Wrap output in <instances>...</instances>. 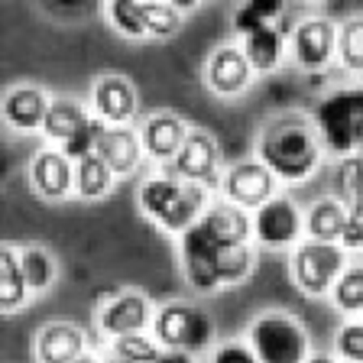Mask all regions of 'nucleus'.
Returning a JSON list of instances; mask_svg holds the SVG:
<instances>
[{
    "label": "nucleus",
    "mask_w": 363,
    "mask_h": 363,
    "mask_svg": "<svg viewBox=\"0 0 363 363\" xmlns=\"http://www.w3.org/2000/svg\"><path fill=\"white\" fill-rule=\"evenodd\" d=\"M253 214L227 198L208 204V211L179 237L182 276L195 292L214 295L240 286L253 272Z\"/></svg>",
    "instance_id": "obj_1"
},
{
    "label": "nucleus",
    "mask_w": 363,
    "mask_h": 363,
    "mask_svg": "<svg viewBox=\"0 0 363 363\" xmlns=\"http://www.w3.org/2000/svg\"><path fill=\"white\" fill-rule=\"evenodd\" d=\"M321 136L305 113H279L257 136V159L286 185H302L321 162Z\"/></svg>",
    "instance_id": "obj_2"
},
{
    "label": "nucleus",
    "mask_w": 363,
    "mask_h": 363,
    "mask_svg": "<svg viewBox=\"0 0 363 363\" xmlns=\"http://www.w3.org/2000/svg\"><path fill=\"white\" fill-rule=\"evenodd\" d=\"M243 337L250 340L259 363H308L311 357V337L305 325L279 308L259 311Z\"/></svg>",
    "instance_id": "obj_3"
},
{
    "label": "nucleus",
    "mask_w": 363,
    "mask_h": 363,
    "mask_svg": "<svg viewBox=\"0 0 363 363\" xmlns=\"http://www.w3.org/2000/svg\"><path fill=\"white\" fill-rule=\"evenodd\" d=\"M321 143L337 156H354L363 143V88H337L315 107Z\"/></svg>",
    "instance_id": "obj_4"
},
{
    "label": "nucleus",
    "mask_w": 363,
    "mask_h": 363,
    "mask_svg": "<svg viewBox=\"0 0 363 363\" xmlns=\"http://www.w3.org/2000/svg\"><path fill=\"white\" fill-rule=\"evenodd\" d=\"M152 337L166 350L201 354L214 347V318L195 302H166L152 318Z\"/></svg>",
    "instance_id": "obj_5"
},
{
    "label": "nucleus",
    "mask_w": 363,
    "mask_h": 363,
    "mask_svg": "<svg viewBox=\"0 0 363 363\" xmlns=\"http://www.w3.org/2000/svg\"><path fill=\"white\" fill-rule=\"evenodd\" d=\"M347 269V250L340 243H321V240H308L305 237L289 257V272L292 282L298 286V292L321 298L331 295L337 276Z\"/></svg>",
    "instance_id": "obj_6"
},
{
    "label": "nucleus",
    "mask_w": 363,
    "mask_h": 363,
    "mask_svg": "<svg viewBox=\"0 0 363 363\" xmlns=\"http://www.w3.org/2000/svg\"><path fill=\"white\" fill-rule=\"evenodd\" d=\"M305 237V214L286 195H276L253 211V243L266 250H295Z\"/></svg>",
    "instance_id": "obj_7"
},
{
    "label": "nucleus",
    "mask_w": 363,
    "mask_h": 363,
    "mask_svg": "<svg viewBox=\"0 0 363 363\" xmlns=\"http://www.w3.org/2000/svg\"><path fill=\"white\" fill-rule=\"evenodd\" d=\"M279 179L259 162V159H243L234 162L220 175V198H227L230 204L243 208V211H257L266 201L279 195Z\"/></svg>",
    "instance_id": "obj_8"
},
{
    "label": "nucleus",
    "mask_w": 363,
    "mask_h": 363,
    "mask_svg": "<svg viewBox=\"0 0 363 363\" xmlns=\"http://www.w3.org/2000/svg\"><path fill=\"white\" fill-rule=\"evenodd\" d=\"M152 311L150 298L136 289H121V292H111L107 298H101L98 305V328L107 337H123V334H140L146 328H152Z\"/></svg>",
    "instance_id": "obj_9"
},
{
    "label": "nucleus",
    "mask_w": 363,
    "mask_h": 363,
    "mask_svg": "<svg viewBox=\"0 0 363 363\" xmlns=\"http://www.w3.org/2000/svg\"><path fill=\"white\" fill-rule=\"evenodd\" d=\"M218 166H220V146L208 130L191 127L185 143H182L179 156L172 159V169L182 182L201 185V189H214L220 185L218 179Z\"/></svg>",
    "instance_id": "obj_10"
},
{
    "label": "nucleus",
    "mask_w": 363,
    "mask_h": 363,
    "mask_svg": "<svg viewBox=\"0 0 363 363\" xmlns=\"http://www.w3.org/2000/svg\"><path fill=\"white\" fill-rule=\"evenodd\" d=\"M289 52L302 68H325L337 55V26L325 16H308L289 36Z\"/></svg>",
    "instance_id": "obj_11"
},
{
    "label": "nucleus",
    "mask_w": 363,
    "mask_h": 363,
    "mask_svg": "<svg viewBox=\"0 0 363 363\" xmlns=\"http://www.w3.org/2000/svg\"><path fill=\"white\" fill-rule=\"evenodd\" d=\"M253 82V65L240 45H218L204 62V84L220 98H237Z\"/></svg>",
    "instance_id": "obj_12"
},
{
    "label": "nucleus",
    "mask_w": 363,
    "mask_h": 363,
    "mask_svg": "<svg viewBox=\"0 0 363 363\" xmlns=\"http://www.w3.org/2000/svg\"><path fill=\"white\" fill-rule=\"evenodd\" d=\"M30 185L45 201H65L75 195V162L59 146L39 150L30 162Z\"/></svg>",
    "instance_id": "obj_13"
},
{
    "label": "nucleus",
    "mask_w": 363,
    "mask_h": 363,
    "mask_svg": "<svg viewBox=\"0 0 363 363\" xmlns=\"http://www.w3.org/2000/svg\"><path fill=\"white\" fill-rule=\"evenodd\" d=\"M91 111L107 127H127L136 113V88L127 75H101L91 88Z\"/></svg>",
    "instance_id": "obj_14"
},
{
    "label": "nucleus",
    "mask_w": 363,
    "mask_h": 363,
    "mask_svg": "<svg viewBox=\"0 0 363 363\" xmlns=\"http://www.w3.org/2000/svg\"><path fill=\"white\" fill-rule=\"evenodd\" d=\"M36 363H75L88 354V337L75 321H49L33 340Z\"/></svg>",
    "instance_id": "obj_15"
},
{
    "label": "nucleus",
    "mask_w": 363,
    "mask_h": 363,
    "mask_svg": "<svg viewBox=\"0 0 363 363\" xmlns=\"http://www.w3.org/2000/svg\"><path fill=\"white\" fill-rule=\"evenodd\" d=\"M189 130H191L189 123L172 111L150 113L143 121V127H140V140H143L146 156L156 159V162H172V159L179 156L182 143H185Z\"/></svg>",
    "instance_id": "obj_16"
},
{
    "label": "nucleus",
    "mask_w": 363,
    "mask_h": 363,
    "mask_svg": "<svg viewBox=\"0 0 363 363\" xmlns=\"http://www.w3.org/2000/svg\"><path fill=\"white\" fill-rule=\"evenodd\" d=\"M52 101L45 98V91L36 84H16L4 94V121L13 130L23 133H33V130H43L45 113H49Z\"/></svg>",
    "instance_id": "obj_17"
},
{
    "label": "nucleus",
    "mask_w": 363,
    "mask_h": 363,
    "mask_svg": "<svg viewBox=\"0 0 363 363\" xmlns=\"http://www.w3.org/2000/svg\"><path fill=\"white\" fill-rule=\"evenodd\" d=\"M98 156L104 159L107 166L113 169L117 175H133L143 162L146 150H143V140L140 133L130 127H104L98 140Z\"/></svg>",
    "instance_id": "obj_18"
},
{
    "label": "nucleus",
    "mask_w": 363,
    "mask_h": 363,
    "mask_svg": "<svg viewBox=\"0 0 363 363\" xmlns=\"http://www.w3.org/2000/svg\"><path fill=\"white\" fill-rule=\"evenodd\" d=\"M182 185L185 182L179 175H150L136 191V204H140L143 218H150L156 227L162 224L169 218V211L175 208V201H179Z\"/></svg>",
    "instance_id": "obj_19"
},
{
    "label": "nucleus",
    "mask_w": 363,
    "mask_h": 363,
    "mask_svg": "<svg viewBox=\"0 0 363 363\" xmlns=\"http://www.w3.org/2000/svg\"><path fill=\"white\" fill-rule=\"evenodd\" d=\"M30 286L23 276V263H20V247L16 243H0V311L13 315L16 308L26 305L30 298Z\"/></svg>",
    "instance_id": "obj_20"
},
{
    "label": "nucleus",
    "mask_w": 363,
    "mask_h": 363,
    "mask_svg": "<svg viewBox=\"0 0 363 363\" xmlns=\"http://www.w3.org/2000/svg\"><path fill=\"white\" fill-rule=\"evenodd\" d=\"M347 230V208L337 198H321L305 214V237L321 243H340Z\"/></svg>",
    "instance_id": "obj_21"
},
{
    "label": "nucleus",
    "mask_w": 363,
    "mask_h": 363,
    "mask_svg": "<svg viewBox=\"0 0 363 363\" xmlns=\"http://www.w3.org/2000/svg\"><path fill=\"white\" fill-rule=\"evenodd\" d=\"M240 49L247 52L253 72L266 75V72H276L286 55V36H282V26H259L250 36L240 39Z\"/></svg>",
    "instance_id": "obj_22"
},
{
    "label": "nucleus",
    "mask_w": 363,
    "mask_h": 363,
    "mask_svg": "<svg viewBox=\"0 0 363 363\" xmlns=\"http://www.w3.org/2000/svg\"><path fill=\"white\" fill-rule=\"evenodd\" d=\"M91 123V113L84 111V104H78V101L72 98H55L52 104H49V113H45V123L39 133L49 140V143H68L72 136L78 133V130H84Z\"/></svg>",
    "instance_id": "obj_23"
},
{
    "label": "nucleus",
    "mask_w": 363,
    "mask_h": 363,
    "mask_svg": "<svg viewBox=\"0 0 363 363\" xmlns=\"http://www.w3.org/2000/svg\"><path fill=\"white\" fill-rule=\"evenodd\" d=\"M113 172L104 159L94 152V156H84L82 162H75V195L82 201H98V198L111 195L113 191Z\"/></svg>",
    "instance_id": "obj_24"
},
{
    "label": "nucleus",
    "mask_w": 363,
    "mask_h": 363,
    "mask_svg": "<svg viewBox=\"0 0 363 363\" xmlns=\"http://www.w3.org/2000/svg\"><path fill=\"white\" fill-rule=\"evenodd\" d=\"M20 263H23V276H26V286H30L33 295L49 292V289L55 286V279H59V263H55L52 253L45 247H39V243L20 247Z\"/></svg>",
    "instance_id": "obj_25"
},
{
    "label": "nucleus",
    "mask_w": 363,
    "mask_h": 363,
    "mask_svg": "<svg viewBox=\"0 0 363 363\" xmlns=\"http://www.w3.org/2000/svg\"><path fill=\"white\" fill-rule=\"evenodd\" d=\"M282 13H286V0H240L230 23H234V33L243 39L259 26H276Z\"/></svg>",
    "instance_id": "obj_26"
},
{
    "label": "nucleus",
    "mask_w": 363,
    "mask_h": 363,
    "mask_svg": "<svg viewBox=\"0 0 363 363\" xmlns=\"http://www.w3.org/2000/svg\"><path fill=\"white\" fill-rule=\"evenodd\" d=\"M334 198L344 208L363 204V152L340 156L337 169H334Z\"/></svg>",
    "instance_id": "obj_27"
},
{
    "label": "nucleus",
    "mask_w": 363,
    "mask_h": 363,
    "mask_svg": "<svg viewBox=\"0 0 363 363\" xmlns=\"http://www.w3.org/2000/svg\"><path fill=\"white\" fill-rule=\"evenodd\" d=\"M328 298L334 302V308L340 315H347V318L360 315L363 311V263H347V269L337 276Z\"/></svg>",
    "instance_id": "obj_28"
},
{
    "label": "nucleus",
    "mask_w": 363,
    "mask_h": 363,
    "mask_svg": "<svg viewBox=\"0 0 363 363\" xmlns=\"http://www.w3.org/2000/svg\"><path fill=\"white\" fill-rule=\"evenodd\" d=\"M107 354L121 357V360H127V363H159V357L166 354V347H162L152 334L140 331V334H123V337H113Z\"/></svg>",
    "instance_id": "obj_29"
},
{
    "label": "nucleus",
    "mask_w": 363,
    "mask_h": 363,
    "mask_svg": "<svg viewBox=\"0 0 363 363\" xmlns=\"http://www.w3.org/2000/svg\"><path fill=\"white\" fill-rule=\"evenodd\" d=\"M337 59L347 72L363 75V16H350L337 26Z\"/></svg>",
    "instance_id": "obj_30"
},
{
    "label": "nucleus",
    "mask_w": 363,
    "mask_h": 363,
    "mask_svg": "<svg viewBox=\"0 0 363 363\" xmlns=\"http://www.w3.org/2000/svg\"><path fill=\"white\" fill-rule=\"evenodd\" d=\"M107 20L121 36L143 39L146 20H143V0H107Z\"/></svg>",
    "instance_id": "obj_31"
},
{
    "label": "nucleus",
    "mask_w": 363,
    "mask_h": 363,
    "mask_svg": "<svg viewBox=\"0 0 363 363\" xmlns=\"http://www.w3.org/2000/svg\"><path fill=\"white\" fill-rule=\"evenodd\" d=\"M143 20L152 39H172L182 30V13L166 0H143Z\"/></svg>",
    "instance_id": "obj_32"
},
{
    "label": "nucleus",
    "mask_w": 363,
    "mask_h": 363,
    "mask_svg": "<svg viewBox=\"0 0 363 363\" xmlns=\"http://www.w3.org/2000/svg\"><path fill=\"white\" fill-rule=\"evenodd\" d=\"M334 357H337L340 363H363V321L360 318H347V321L337 328Z\"/></svg>",
    "instance_id": "obj_33"
},
{
    "label": "nucleus",
    "mask_w": 363,
    "mask_h": 363,
    "mask_svg": "<svg viewBox=\"0 0 363 363\" xmlns=\"http://www.w3.org/2000/svg\"><path fill=\"white\" fill-rule=\"evenodd\" d=\"M104 127H107L104 121H98V117H91L88 127L78 130V133L72 136L68 143H62L59 150L65 152V156L72 159V162H82L84 156H94V152H98V140H101V133H104Z\"/></svg>",
    "instance_id": "obj_34"
},
{
    "label": "nucleus",
    "mask_w": 363,
    "mask_h": 363,
    "mask_svg": "<svg viewBox=\"0 0 363 363\" xmlns=\"http://www.w3.org/2000/svg\"><path fill=\"white\" fill-rule=\"evenodd\" d=\"M208 363H259V360H257V354H253L247 337H234V340L214 344Z\"/></svg>",
    "instance_id": "obj_35"
},
{
    "label": "nucleus",
    "mask_w": 363,
    "mask_h": 363,
    "mask_svg": "<svg viewBox=\"0 0 363 363\" xmlns=\"http://www.w3.org/2000/svg\"><path fill=\"white\" fill-rule=\"evenodd\" d=\"M49 4H52L55 10H65V13H75V10L82 13V10L88 7L91 0H49Z\"/></svg>",
    "instance_id": "obj_36"
},
{
    "label": "nucleus",
    "mask_w": 363,
    "mask_h": 363,
    "mask_svg": "<svg viewBox=\"0 0 363 363\" xmlns=\"http://www.w3.org/2000/svg\"><path fill=\"white\" fill-rule=\"evenodd\" d=\"M159 363H195V354H185V350H166L159 357Z\"/></svg>",
    "instance_id": "obj_37"
},
{
    "label": "nucleus",
    "mask_w": 363,
    "mask_h": 363,
    "mask_svg": "<svg viewBox=\"0 0 363 363\" xmlns=\"http://www.w3.org/2000/svg\"><path fill=\"white\" fill-rule=\"evenodd\" d=\"M166 4H172V7L179 10V13H189V10H195L198 4H201V0H166Z\"/></svg>",
    "instance_id": "obj_38"
},
{
    "label": "nucleus",
    "mask_w": 363,
    "mask_h": 363,
    "mask_svg": "<svg viewBox=\"0 0 363 363\" xmlns=\"http://www.w3.org/2000/svg\"><path fill=\"white\" fill-rule=\"evenodd\" d=\"M308 363H337V357H331V354H311Z\"/></svg>",
    "instance_id": "obj_39"
},
{
    "label": "nucleus",
    "mask_w": 363,
    "mask_h": 363,
    "mask_svg": "<svg viewBox=\"0 0 363 363\" xmlns=\"http://www.w3.org/2000/svg\"><path fill=\"white\" fill-rule=\"evenodd\" d=\"M75 363H104V360H98V357H94V354H84L82 360H75Z\"/></svg>",
    "instance_id": "obj_40"
},
{
    "label": "nucleus",
    "mask_w": 363,
    "mask_h": 363,
    "mask_svg": "<svg viewBox=\"0 0 363 363\" xmlns=\"http://www.w3.org/2000/svg\"><path fill=\"white\" fill-rule=\"evenodd\" d=\"M104 363H127V360H121V357H113V354H107V357H104Z\"/></svg>",
    "instance_id": "obj_41"
}]
</instances>
